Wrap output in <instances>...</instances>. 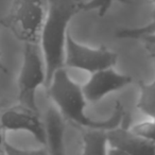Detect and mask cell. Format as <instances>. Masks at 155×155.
Here are the masks:
<instances>
[{"label": "cell", "instance_id": "ba28073f", "mask_svg": "<svg viewBox=\"0 0 155 155\" xmlns=\"http://www.w3.org/2000/svg\"><path fill=\"white\" fill-rule=\"evenodd\" d=\"M110 154L153 155L155 154V142L142 138L131 129L117 127L108 131Z\"/></svg>", "mask_w": 155, "mask_h": 155}, {"label": "cell", "instance_id": "4fadbf2b", "mask_svg": "<svg viewBox=\"0 0 155 155\" xmlns=\"http://www.w3.org/2000/svg\"><path fill=\"white\" fill-rule=\"evenodd\" d=\"M114 2H119L122 5H132V0H89L87 2L83 3V11H91L96 10L100 17L104 16L107 11L110 9Z\"/></svg>", "mask_w": 155, "mask_h": 155}, {"label": "cell", "instance_id": "8fae6325", "mask_svg": "<svg viewBox=\"0 0 155 155\" xmlns=\"http://www.w3.org/2000/svg\"><path fill=\"white\" fill-rule=\"evenodd\" d=\"M140 94L137 108L150 118L155 117V80L151 83H139Z\"/></svg>", "mask_w": 155, "mask_h": 155}, {"label": "cell", "instance_id": "5bb4252c", "mask_svg": "<svg viewBox=\"0 0 155 155\" xmlns=\"http://www.w3.org/2000/svg\"><path fill=\"white\" fill-rule=\"evenodd\" d=\"M151 121H143L133 125L131 130L142 138L155 142V117Z\"/></svg>", "mask_w": 155, "mask_h": 155}, {"label": "cell", "instance_id": "8992f818", "mask_svg": "<svg viewBox=\"0 0 155 155\" xmlns=\"http://www.w3.org/2000/svg\"><path fill=\"white\" fill-rule=\"evenodd\" d=\"M0 123L8 131L29 132L39 143L46 146L45 127L39 118L38 110L19 104L5 110L0 117Z\"/></svg>", "mask_w": 155, "mask_h": 155}, {"label": "cell", "instance_id": "9c48e42d", "mask_svg": "<svg viewBox=\"0 0 155 155\" xmlns=\"http://www.w3.org/2000/svg\"><path fill=\"white\" fill-rule=\"evenodd\" d=\"M46 133V146L51 154L64 153V116L55 106H49L44 121Z\"/></svg>", "mask_w": 155, "mask_h": 155}, {"label": "cell", "instance_id": "5b68a950", "mask_svg": "<svg viewBox=\"0 0 155 155\" xmlns=\"http://www.w3.org/2000/svg\"><path fill=\"white\" fill-rule=\"evenodd\" d=\"M118 55L116 52L106 47H87L75 41L69 34L67 35L65 45V66L93 73L114 67Z\"/></svg>", "mask_w": 155, "mask_h": 155}, {"label": "cell", "instance_id": "277c9868", "mask_svg": "<svg viewBox=\"0 0 155 155\" xmlns=\"http://www.w3.org/2000/svg\"><path fill=\"white\" fill-rule=\"evenodd\" d=\"M41 84H46L45 61L41 60V50L36 43H26L18 79L19 103L37 110L36 91Z\"/></svg>", "mask_w": 155, "mask_h": 155}, {"label": "cell", "instance_id": "ac0fdd59", "mask_svg": "<svg viewBox=\"0 0 155 155\" xmlns=\"http://www.w3.org/2000/svg\"><path fill=\"white\" fill-rule=\"evenodd\" d=\"M142 41H152V43H155V32L153 34L149 35V36H146L144 38H142Z\"/></svg>", "mask_w": 155, "mask_h": 155}, {"label": "cell", "instance_id": "ffe728a7", "mask_svg": "<svg viewBox=\"0 0 155 155\" xmlns=\"http://www.w3.org/2000/svg\"><path fill=\"white\" fill-rule=\"evenodd\" d=\"M152 2H153V3H154V5H155V0H152Z\"/></svg>", "mask_w": 155, "mask_h": 155}, {"label": "cell", "instance_id": "9a60e30c", "mask_svg": "<svg viewBox=\"0 0 155 155\" xmlns=\"http://www.w3.org/2000/svg\"><path fill=\"white\" fill-rule=\"evenodd\" d=\"M3 148H5V152L8 154H13V155H25V154H41L44 153L43 151H25V150H18V149H15V147L11 146L10 143L5 141L3 143Z\"/></svg>", "mask_w": 155, "mask_h": 155}, {"label": "cell", "instance_id": "52a82bcc", "mask_svg": "<svg viewBox=\"0 0 155 155\" xmlns=\"http://www.w3.org/2000/svg\"><path fill=\"white\" fill-rule=\"evenodd\" d=\"M132 83L130 75L122 74L112 68L102 69L91 73V78L82 86L87 101L98 102L113 91H120Z\"/></svg>", "mask_w": 155, "mask_h": 155}, {"label": "cell", "instance_id": "3957f363", "mask_svg": "<svg viewBox=\"0 0 155 155\" xmlns=\"http://www.w3.org/2000/svg\"><path fill=\"white\" fill-rule=\"evenodd\" d=\"M45 16L43 0H15L10 15L1 24L25 44H37Z\"/></svg>", "mask_w": 155, "mask_h": 155}, {"label": "cell", "instance_id": "7a4b0ae2", "mask_svg": "<svg viewBox=\"0 0 155 155\" xmlns=\"http://www.w3.org/2000/svg\"><path fill=\"white\" fill-rule=\"evenodd\" d=\"M83 3L81 0H48V9L39 34L46 66V87L53 73L65 66L67 27L77 14L83 11Z\"/></svg>", "mask_w": 155, "mask_h": 155}, {"label": "cell", "instance_id": "30bf717a", "mask_svg": "<svg viewBox=\"0 0 155 155\" xmlns=\"http://www.w3.org/2000/svg\"><path fill=\"white\" fill-rule=\"evenodd\" d=\"M82 137L83 154L104 155L107 153L108 131L103 129H85Z\"/></svg>", "mask_w": 155, "mask_h": 155}, {"label": "cell", "instance_id": "6da1fadb", "mask_svg": "<svg viewBox=\"0 0 155 155\" xmlns=\"http://www.w3.org/2000/svg\"><path fill=\"white\" fill-rule=\"evenodd\" d=\"M48 88V95L61 110L64 118L82 129H103L110 131L119 127L124 120L125 112L122 104L116 102L112 116L106 120H93L85 114L86 98L82 86L69 77L64 67L58 69L52 75Z\"/></svg>", "mask_w": 155, "mask_h": 155}, {"label": "cell", "instance_id": "d6986e66", "mask_svg": "<svg viewBox=\"0 0 155 155\" xmlns=\"http://www.w3.org/2000/svg\"><path fill=\"white\" fill-rule=\"evenodd\" d=\"M0 71H2V72H5V73H7V72H8L7 68H5V65H3L2 63H1V61H0Z\"/></svg>", "mask_w": 155, "mask_h": 155}, {"label": "cell", "instance_id": "e0dca14e", "mask_svg": "<svg viewBox=\"0 0 155 155\" xmlns=\"http://www.w3.org/2000/svg\"><path fill=\"white\" fill-rule=\"evenodd\" d=\"M2 125L0 123V152H1V148H3V143H5V140H3V136H2Z\"/></svg>", "mask_w": 155, "mask_h": 155}, {"label": "cell", "instance_id": "7c38bea8", "mask_svg": "<svg viewBox=\"0 0 155 155\" xmlns=\"http://www.w3.org/2000/svg\"><path fill=\"white\" fill-rule=\"evenodd\" d=\"M155 32V19L152 22L140 28L135 29H124L116 33L118 38H127V39H142L146 36L153 34Z\"/></svg>", "mask_w": 155, "mask_h": 155}, {"label": "cell", "instance_id": "2e32d148", "mask_svg": "<svg viewBox=\"0 0 155 155\" xmlns=\"http://www.w3.org/2000/svg\"><path fill=\"white\" fill-rule=\"evenodd\" d=\"M146 49L155 65V43H152V41H146Z\"/></svg>", "mask_w": 155, "mask_h": 155}]
</instances>
